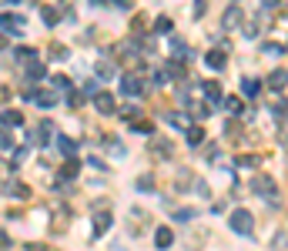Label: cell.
<instances>
[{
  "label": "cell",
  "instance_id": "obj_7",
  "mask_svg": "<svg viewBox=\"0 0 288 251\" xmlns=\"http://www.w3.org/2000/svg\"><path fill=\"white\" fill-rule=\"evenodd\" d=\"M27 77L40 81V77H44V67H40V64H31V67H27Z\"/></svg>",
  "mask_w": 288,
  "mask_h": 251
},
{
  "label": "cell",
  "instance_id": "obj_11",
  "mask_svg": "<svg viewBox=\"0 0 288 251\" xmlns=\"http://www.w3.org/2000/svg\"><path fill=\"white\" fill-rule=\"evenodd\" d=\"M94 225H97V235H101V231L107 228V214H97V221H94Z\"/></svg>",
  "mask_w": 288,
  "mask_h": 251
},
{
  "label": "cell",
  "instance_id": "obj_14",
  "mask_svg": "<svg viewBox=\"0 0 288 251\" xmlns=\"http://www.w3.org/2000/svg\"><path fill=\"white\" fill-rule=\"evenodd\" d=\"M221 60H224L221 54H208V64H211V67H218V64H221Z\"/></svg>",
  "mask_w": 288,
  "mask_h": 251
},
{
  "label": "cell",
  "instance_id": "obj_6",
  "mask_svg": "<svg viewBox=\"0 0 288 251\" xmlns=\"http://www.w3.org/2000/svg\"><path fill=\"white\" fill-rule=\"evenodd\" d=\"M34 101H37L40 107H54V104H57V98H54V94H37Z\"/></svg>",
  "mask_w": 288,
  "mask_h": 251
},
{
  "label": "cell",
  "instance_id": "obj_5",
  "mask_svg": "<svg viewBox=\"0 0 288 251\" xmlns=\"http://www.w3.org/2000/svg\"><path fill=\"white\" fill-rule=\"evenodd\" d=\"M124 90H128V94H137V90H141V81H137V77H124Z\"/></svg>",
  "mask_w": 288,
  "mask_h": 251
},
{
  "label": "cell",
  "instance_id": "obj_8",
  "mask_svg": "<svg viewBox=\"0 0 288 251\" xmlns=\"http://www.w3.org/2000/svg\"><path fill=\"white\" fill-rule=\"evenodd\" d=\"M57 144H61V151H64L67 158L74 154V141H67V138H57Z\"/></svg>",
  "mask_w": 288,
  "mask_h": 251
},
{
  "label": "cell",
  "instance_id": "obj_16",
  "mask_svg": "<svg viewBox=\"0 0 288 251\" xmlns=\"http://www.w3.org/2000/svg\"><path fill=\"white\" fill-rule=\"evenodd\" d=\"M7 98H10V90H7V87H0V104H4Z\"/></svg>",
  "mask_w": 288,
  "mask_h": 251
},
{
  "label": "cell",
  "instance_id": "obj_9",
  "mask_svg": "<svg viewBox=\"0 0 288 251\" xmlns=\"http://www.w3.org/2000/svg\"><path fill=\"white\" fill-rule=\"evenodd\" d=\"M0 147H4V151H10V147H14V141H10L7 131H0Z\"/></svg>",
  "mask_w": 288,
  "mask_h": 251
},
{
  "label": "cell",
  "instance_id": "obj_15",
  "mask_svg": "<svg viewBox=\"0 0 288 251\" xmlns=\"http://www.w3.org/2000/svg\"><path fill=\"white\" fill-rule=\"evenodd\" d=\"M27 251H50L47 244H27Z\"/></svg>",
  "mask_w": 288,
  "mask_h": 251
},
{
  "label": "cell",
  "instance_id": "obj_1",
  "mask_svg": "<svg viewBox=\"0 0 288 251\" xmlns=\"http://www.w3.org/2000/svg\"><path fill=\"white\" fill-rule=\"evenodd\" d=\"M0 30L4 34H24L27 30V20L17 14H0Z\"/></svg>",
  "mask_w": 288,
  "mask_h": 251
},
{
  "label": "cell",
  "instance_id": "obj_4",
  "mask_svg": "<svg viewBox=\"0 0 288 251\" xmlns=\"http://www.w3.org/2000/svg\"><path fill=\"white\" fill-rule=\"evenodd\" d=\"M94 104H97V111H101V114H111V111H114V101L107 98V94H97Z\"/></svg>",
  "mask_w": 288,
  "mask_h": 251
},
{
  "label": "cell",
  "instance_id": "obj_10",
  "mask_svg": "<svg viewBox=\"0 0 288 251\" xmlns=\"http://www.w3.org/2000/svg\"><path fill=\"white\" fill-rule=\"evenodd\" d=\"M44 24H57V14L50 7H44Z\"/></svg>",
  "mask_w": 288,
  "mask_h": 251
},
{
  "label": "cell",
  "instance_id": "obj_2",
  "mask_svg": "<svg viewBox=\"0 0 288 251\" xmlns=\"http://www.w3.org/2000/svg\"><path fill=\"white\" fill-rule=\"evenodd\" d=\"M0 124H7V128H20L24 117H20V111H4V114H0Z\"/></svg>",
  "mask_w": 288,
  "mask_h": 251
},
{
  "label": "cell",
  "instance_id": "obj_3",
  "mask_svg": "<svg viewBox=\"0 0 288 251\" xmlns=\"http://www.w3.org/2000/svg\"><path fill=\"white\" fill-rule=\"evenodd\" d=\"M4 191H7V195H14V198H27V195H31L20 181H7V184H4Z\"/></svg>",
  "mask_w": 288,
  "mask_h": 251
},
{
  "label": "cell",
  "instance_id": "obj_13",
  "mask_svg": "<svg viewBox=\"0 0 288 251\" xmlns=\"http://www.w3.org/2000/svg\"><path fill=\"white\" fill-rule=\"evenodd\" d=\"M158 244H161V248H164V244H171V235H168V231H161V235H158Z\"/></svg>",
  "mask_w": 288,
  "mask_h": 251
},
{
  "label": "cell",
  "instance_id": "obj_12",
  "mask_svg": "<svg viewBox=\"0 0 288 251\" xmlns=\"http://www.w3.org/2000/svg\"><path fill=\"white\" fill-rule=\"evenodd\" d=\"M50 57H57V60H64V57H67V50H64V47H50Z\"/></svg>",
  "mask_w": 288,
  "mask_h": 251
}]
</instances>
